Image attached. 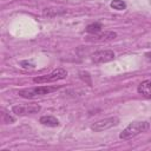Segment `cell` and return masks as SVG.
Listing matches in <instances>:
<instances>
[{
    "mask_svg": "<svg viewBox=\"0 0 151 151\" xmlns=\"http://www.w3.org/2000/svg\"><path fill=\"white\" fill-rule=\"evenodd\" d=\"M150 129V124L149 122H133L130 123L120 133H119V138L123 140H129L143 132H146Z\"/></svg>",
    "mask_w": 151,
    "mask_h": 151,
    "instance_id": "6da1fadb",
    "label": "cell"
},
{
    "mask_svg": "<svg viewBox=\"0 0 151 151\" xmlns=\"http://www.w3.org/2000/svg\"><path fill=\"white\" fill-rule=\"evenodd\" d=\"M61 86H51V85H44V86H35V87H29V88H22L18 91V94L22 98H37L40 96H46L51 92L57 91L58 88H60Z\"/></svg>",
    "mask_w": 151,
    "mask_h": 151,
    "instance_id": "7a4b0ae2",
    "label": "cell"
},
{
    "mask_svg": "<svg viewBox=\"0 0 151 151\" xmlns=\"http://www.w3.org/2000/svg\"><path fill=\"white\" fill-rule=\"evenodd\" d=\"M67 77V72L64 68H57L54 71H52L48 74H44V76H39L33 78V81L35 84H47V83H54L61 79H65Z\"/></svg>",
    "mask_w": 151,
    "mask_h": 151,
    "instance_id": "3957f363",
    "label": "cell"
},
{
    "mask_svg": "<svg viewBox=\"0 0 151 151\" xmlns=\"http://www.w3.org/2000/svg\"><path fill=\"white\" fill-rule=\"evenodd\" d=\"M118 124H119V118L110 117V118H105V119H101V120H98V122L91 124V130L94 132H101V131H105L113 126H117Z\"/></svg>",
    "mask_w": 151,
    "mask_h": 151,
    "instance_id": "277c9868",
    "label": "cell"
},
{
    "mask_svg": "<svg viewBox=\"0 0 151 151\" xmlns=\"http://www.w3.org/2000/svg\"><path fill=\"white\" fill-rule=\"evenodd\" d=\"M40 111V106L38 104H26V105H14L12 107V112L17 116H27L32 113H37Z\"/></svg>",
    "mask_w": 151,
    "mask_h": 151,
    "instance_id": "5b68a950",
    "label": "cell"
},
{
    "mask_svg": "<svg viewBox=\"0 0 151 151\" xmlns=\"http://www.w3.org/2000/svg\"><path fill=\"white\" fill-rule=\"evenodd\" d=\"M114 53L111 50H101V51H97L92 54L91 59L93 63L96 64H103V63H109L111 60L114 59Z\"/></svg>",
    "mask_w": 151,
    "mask_h": 151,
    "instance_id": "8992f818",
    "label": "cell"
},
{
    "mask_svg": "<svg viewBox=\"0 0 151 151\" xmlns=\"http://www.w3.org/2000/svg\"><path fill=\"white\" fill-rule=\"evenodd\" d=\"M138 93L145 98H151V79L144 80L138 85Z\"/></svg>",
    "mask_w": 151,
    "mask_h": 151,
    "instance_id": "52a82bcc",
    "label": "cell"
},
{
    "mask_svg": "<svg viewBox=\"0 0 151 151\" xmlns=\"http://www.w3.org/2000/svg\"><path fill=\"white\" fill-rule=\"evenodd\" d=\"M39 122H40L42 125H45V126H51V127H55V126L59 125V120H58L55 117H53V116H42V117H40Z\"/></svg>",
    "mask_w": 151,
    "mask_h": 151,
    "instance_id": "ba28073f",
    "label": "cell"
},
{
    "mask_svg": "<svg viewBox=\"0 0 151 151\" xmlns=\"http://www.w3.org/2000/svg\"><path fill=\"white\" fill-rule=\"evenodd\" d=\"M117 37V33L116 32H105V33H101V34H98L94 37V41H107V40H112Z\"/></svg>",
    "mask_w": 151,
    "mask_h": 151,
    "instance_id": "9c48e42d",
    "label": "cell"
},
{
    "mask_svg": "<svg viewBox=\"0 0 151 151\" xmlns=\"http://www.w3.org/2000/svg\"><path fill=\"white\" fill-rule=\"evenodd\" d=\"M101 28H103V26H101L100 22H93V24L87 25L85 31L87 33H91V34H97V33H99L101 31Z\"/></svg>",
    "mask_w": 151,
    "mask_h": 151,
    "instance_id": "30bf717a",
    "label": "cell"
},
{
    "mask_svg": "<svg viewBox=\"0 0 151 151\" xmlns=\"http://www.w3.org/2000/svg\"><path fill=\"white\" fill-rule=\"evenodd\" d=\"M110 5L113 9H117V11H124L126 8V4L123 0H112Z\"/></svg>",
    "mask_w": 151,
    "mask_h": 151,
    "instance_id": "8fae6325",
    "label": "cell"
},
{
    "mask_svg": "<svg viewBox=\"0 0 151 151\" xmlns=\"http://www.w3.org/2000/svg\"><path fill=\"white\" fill-rule=\"evenodd\" d=\"M20 66L24 67V68H33L34 64L31 63V61H27V60H22V61H20Z\"/></svg>",
    "mask_w": 151,
    "mask_h": 151,
    "instance_id": "7c38bea8",
    "label": "cell"
},
{
    "mask_svg": "<svg viewBox=\"0 0 151 151\" xmlns=\"http://www.w3.org/2000/svg\"><path fill=\"white\" fill-rule=\"evenodd\" d=\"M80 78H81L83 80H86L88 85H91V84H92V83H91V78H90L88 73H84V72H81V73H80Z\"/></svg>",
    "mask_w": 151,
    "mask_h": 151,
    "instance_id": "4fadbf2b",
    "label": "cell"
},
{
    "mask_svg": "<svg viewBox=\"0 0 151 151\" xmlns=\"http://www.w3.org/2000/svg\"><path fill=\"white\" fill-rule=\"evenodd\" d=\"M145 55H146L147 58H150V59H151V52H147V53H145Z\"/></svg>",
    "mask_w": 151,
    "mask_h": 151,
    "instance_id": "5bb4252c",
    "label": "cell"
}]
</instances>
